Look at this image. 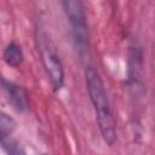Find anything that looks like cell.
<instances>
[{
    "mask_svg": "<svg viewBox=\"0 0 155 155\" xmlns=\"http://www.w3.org/2000/svg\"><path fill=\"white\" fill-rule=\"evenodd\" d=\"M85 81L101 136L103 140L111 147L116 142V122L104 82L92 65H87L85 69Z\"/></svg>",
    "mask_w": 155,
    "mask_h": 155,
    "instance_id": "cell-1",
    "label": "cell"
},
{
    "mask_svg": "<svg viewBox=\"0 0 155 155\" xmlns=\"http://www.w3.org/2000/svg\"><path fill=\"white\" fill-rule=\"evenodd\" d=\"M2 59L7 65H10L12 68H18L23 63V59H24L22 47L15 41L8 42L6 45V47L4 48Z\"/></svg>",
    "mask_w": 155,
    "mask_h": 155,
    "instance_id": "cell-5",
    "label": "cell"
},
{
    "mask_svg": "<svg viewBox=\"0 0 155 155\" xmlns=\"http://www.w3.org/2000/svg\"><path fill=\"white\" fill-rule=\"evenodd\" d=\"M67 19L70 24L74 45L81 58L88 52V30L84 4L79 0H65L61 2Z\"/></svg>",
    "mask_w": 155,
    "mask_h": 155,
    "instance_id": "cell-2",
    "label": "cell"
},
{
    "mask_svg": "<svg viewBox=\"0 0 155 155\" xmlns=\"http://www.w3.org/2000/svg\"><path fill=\"white\" fill-rule=\"evenodd\" d=\"M36 42L38 50L40 52V59L50 80V84L53 91H59L64 84V69L56 47L45 31L38 33Z\"/></svg>",
    "mask_w": 155,
    "mask_h": 155,
    "instance_id": "cell-3",
    "label": "cell"
},
{
    "mask_svg": "<svg viewBox=\"0 0 155 155\" xmlns=\"http://www.w3.org/2000/svg\"><path fill=\"white\" fill-rule=\"evenodd\" d=\"M1 85L6 94V98L13 108V110L19 114L25 113L29 109V94L27 90L16 82L6 80L5 78H2Z\"/></svg>",
    "mask_w": 155,
    "mask_h": 155,
    "instance_id": "cell-4",
    "label": "cell"
},
{
    "mask_svg": "<svg viewBox=\"0 0 155 155\" xmlns=\"http://www.w3.org/2000/svg\"><path fill=\"white\" fill-rule=\"evenodd\" d=\"M0 144L6 155H27L24 147L11 136L0 137Z\"/></svg>",
    "mask_w": 155,
    "mask_h": 155,
    "instance_id": "cell-6",
    "label": "cell"
},
{
    "mask_svg": "<svg viewBox=\"0 0 155 155\" xmlns=\"http://www.w3.org/2000/svg\"><path fill=\"white\" fill-rule=\"evenodd\" d=\"M17 122L6 113L0 114V137H8L16 130Z\"/></svg>",
    "mask_w": 155,
    "mask_h": 155,
    "instance_id": "cell-7",
    "label": "cell"
},
{
    "mask_svg": "<svg viewBox=\"0 0 155 155\" xmlns=\"http://www.w3.org/2000/svg\"><path fill=\"white\" fill-rule=\"evenodd\" d=\"M42 155H47V154H42Z\"/></svg>",
    "mask_w": 155,
    "mask_h": 155,
    "instance_id": "cell-8",
    "label": "cell"
}]
</instances>
